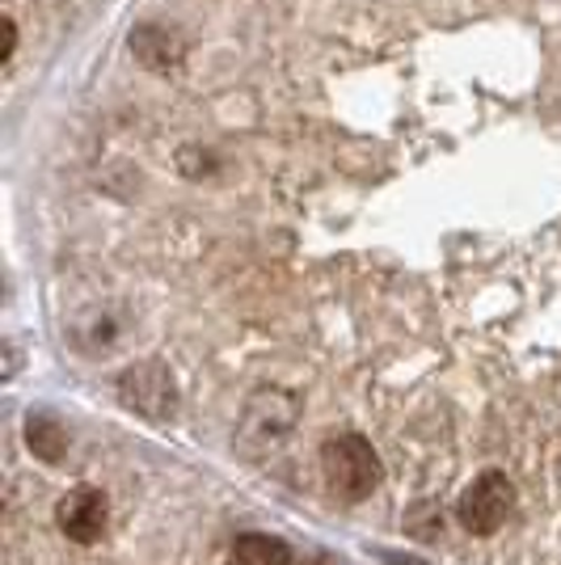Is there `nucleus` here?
<instances>
[{
  "mask_svg": "<svg viewBox=\"0 0 561 565\" xmlns=\"http://www.w3.org/2000/svg\"><path fill=\"white\" fill-rule=\"evenodd\" d=\"M13 55H18V25H13V18H4V51H0V64L9 68Z\"/></svg>",
  "mask_w": 561,
  "mask_h": 565,
  "instance_id": "nucleus-7",
  "label": "nucleus"
},
{
  "mask_svg": "<svg viewBox=\"0 0 561 565\" xmlns=\"http://www.w3.org/2000/svg\"><path fill=\"white\" fill-rule=\"evenodd\" d=\"M224 565H292V548H287L279 536L245 532V536H236V544L229 548V562Z\"/></svg>",
  "mask_w": 561,
  "mask_h": 565,
  "instance_id": "nucleus-5",
  "label": "nucleus"
},
{
  "mask_svg": "<svg viewBox=\"0 0 561 565\" xmlns=\"http://www.w3.org/2000/svg\"><path fill=\"white\" fill-rule=\"evenodd\" d=\"M25 444L34 456H43V460H60L64 451H68V435H64V426L47 418V414H30V423H25Z\"/></svg>",
  "mask_w": 561,
  "mask_h": 565,
  "instance_id": "nucleus-6",
  "label": "nucleus"
},
{
  "mask_svg": "<svg viewBox=\"0 0 561 565\" xmlns=\"http://www.w3.org/2000/svg\"><path fill=\"white\" fill-rule=\"evenodd\" d=\"M515 507V490L507 481V472H481L465 494H461V507H456V519L465 523V532L473 536H494Z\"/></svg>",
  "mask_w": 561,
  "mask_h": 565,
  "instance_id": "nucleus-2",
  "label": "nucleus"
},
{
  "mask_svg": "<svg viewBox=\"0 0 561 565\" xmlns=\"http://www.w3.org/2000/svg\"><path fill=\"white\" fill-rule=\"evenodd\" d=\"M118 401L148 423H165L178 409V388L161 363H136L118 376Z\"/></svg>",
  "mask_w": 561,
  "mask_h": 565,
  "instance_id": "nucleus-3",
  "label": "nucleus"
},
{
  "mask_svg": "<svg viewBox=\"0 0 561 565\" xmlns=\"http://www.w3.org/2000/svg\"><path fill=\"white\" fill-rule=\"evenodd\" d=\"M321 472H326L329 490L342 502H363L380 486V456L363 435H338L321 448Z\"/></svg>",
  "mask_w": 561,
  "mask_h": 565,
  "instance_id": "nucleus-1",
  "label": "nucleus"
},
{
  "mask_svg": "<svg viewBox=\"0 0 561 565\" xmlns=\"http://www.w3.org/2000/svg\"><path fill=\"white\" fill-rule=\"evenodd\" d=\"M55 519H60V532L76 544H97L106 536V519H110V502L102 490L94 486H81L72 490L68 498H60L55 507Z\"/></svg>",
  "mask_w": 561,
  "mask_h": 565,
  "instance_id": "nucleus-4",
  "label": "nucleus"
}]
</instances>
